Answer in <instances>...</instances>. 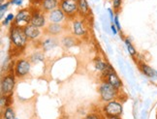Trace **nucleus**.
I'll list each match as a JSON object with an SVG mask.
<instances>
[{
  "label": "nucleus",
  "instance_id": "obj_5",
  "mask_svg": "<svg viewBox=\"0 0 157 119\" xmlns=\"http://www.w3.org/2000/svg\"><path fill=\"white\" fill-rule=\"evenodd\" d=\"M30 70H31V62L28 59L21 58L19 60H17V62L15 63L14 74L17 78H25L30 73Z\"/></svg>",
  "mask_w": 157,
  "mask_h": 119
},
{
  "label": "nucleus",
  "instance_id": "obj_21",
  "mask_svg": "<svg viewBox=\"0 0 157 119\" xmlns=\"http://www.w3.org/2000/svg\"><path fill=\"white\" fill-rule=\"evenodd\" d=\"M124 43H125L126 47H127V50H128V53H129V54H130L132 57L136 56V55H137V50H135L134 46L132 45L130 39H129V38H125V39H124Z\"/></svg>",
  "mask_w": 157,
  "mask_h": 119
},
{
  "label": "nucleus",
  "instance_id": "obj_26",
  "mask_svg": "<svg viewBox=\"0 0 157 119\" xmlns=\"http://www.w3.org/2000/svg\"><path fill=\"white\" fill-rule=\"evenodd\" d=\"M11 3L10 2H7V3H2L0 5V13H1V17H3V15H4V12H6V10L8 9V6L10 5Z\"/></svg>",
  "mask_w": 157,
  "mask_h": 119
},
{
  "label": "nucleus",
  "instance_id": "obj_34",
  "mask_svg": "<svg viewBox=\"0 0 157 119\" xmlns=\"http://www.w3.org/2000/svg\"><path fill=\"white\" fill-rule=\"evenodd\" d=\"M73 1H75V2H78V0H73Z\"/></svg>",
  "mask_w": 157,
  "mask_h": 119
},
{
  "label": "nucleus",
  "instance_id": "obj_18",
  "mask_svg": "<svg viewBox=\"0 0 157 119\" xmlns=\"http://www.w3.org/2000/svg\"><path fill=\"white\" fill-rule=\"evenodd\" d=\"M109 64H110V63H108V62H106L104 60H102V59L99 58V57L96 58L95 60H94V67H95L96 71H98V72H100L101 74L105 72L106 69L109 66Z\"/></svg>",
  "mask_w": 157,
  "mask_h": 119
},
{
  "label": "nucleus",
  "instance_id": "obj_35",
  "mask_svg": "<svg viewBox=\"0 0 157 119\" xmlns=\"http://www.w3.org/2000/svg\"><path fill=\"white\" fill-rule=\"evenodd\" d=\"M156 119H157V112H156Z\"/></svg>",
  "mask_w": 157,
  "mask_h": 119
},
{
  "label": "nucleus",
  "instance_id": "obj_9",
  "mask_svg": "<svg viewBox=\"0 0 157 119\" xmlns=\"http://www.w3.org/2000/svg\"><path fill=\"white\" fill-rule=\"evenodd\" d=\"M45 12L42 10H35L32 11V17H31V22L30 24H32L35 27L38 28H45L47 26V21L48 17L44 14Z\"/></svg>",
  "mask_w": 157,
  "mask_h": 119
},
{
  "label": "nucleus",
  "instance_id": "obj_33",
  "mask_svg": "<svg viewBox=\"0 0 157 119\" xmlns=\"http://www.w3.org/2000/svg\"><path fill=\"white\" fill-rule=\"evenodd\" d=\"M0 2H1V4H2L4 2V0H0Z\"/></svg>",
  "mask_w": 157,
  "mask_h": 119
},
{
  "label": "nucleus",
  "instance_id": "obj_4",
  "mask_svg": "<svg viewBox=\"0 0 157 119\" xmlns=\"http://www.w3.org/2000/svg\"><path fill=\"white\" fill-rule=\"evenodd\" d=\"M102 76H103L104 80L109 82L110 84H112L113 87L117 88L118 90L122 88V81L119 79V76H117V74L116 73V71L113 68V66L111 64H109L108 68L106 69V71L104 73H102Z\"/></svg>",
  "mask_w": 157,
  "mask_h": 119
},
{
  "label": "nucleus",
  "instance_id": "obj_3",
  "mask_svg": "<svg viewBox=\"0 0 157 119\" xmlns=\"http://www.w3.org/2000/svg\"><path fill=\"white\" fill-rule=\"evenodd\" d=\"M123 106L122 103H120L118 100H113L111 102L106 103L103 108H102V113H103L104 117H113V116H118L122 114Z\"/></svg>",
  "mask_w": 157,
  "mask_h": 119
},
{
  "label": "nucleus",
  "instance_id": "obj_2",
  "mask_svg": "<svg viewBox=\"0 0 157 119\" xmlns=\"http://www.w3.org/2000/svg\"><path fill=\"white\" fill-rule=\"evenodd\" d=\"M98 91L100 94V99L102 102H104V103H108V102H111V101L117 100L119 95L118 89L113 87L112 84H110V83L105 80H103L100 83Z\"/></svg>",
  "mask_w": 157,
  "mask_h": 119
},
{
  "label": "nucleus",
  "instance_id": "obj_14",
  "mask_svg": "<svg viewBox=\"0 0 157 119\" xmlns=\"http://www.w3.org/2000/svg\"><path fill=\"white\" fill-rule=\"evenodd\" d=\"M57 45H58V41L53 36H49L41 41V46H42V49H43V50L45 51H49L54 49Z\"/></svg>",
  "mask_w": 157,
  "mask_h": 119
},
{
  "label": "nucleus",
  "instance_id": "obj_24",
  "mask_svg": "<svg viewBox=\"0 0 157 119\" xmlns=\"http://www.w3.org/2000/svg\"><path fill=\"white\" fill-rule=\"evenodd\" d=\"M15 17H16V16H15L14 14H12V13L8 14L7 17H5V20H3L2 24L5 25V26H7V25L10 24V23H14V21H15Z\"/></svg>",
  "mask_w": 157,
  "mask_h": 119
},
{
  "label": "nucleus",
  "instance_id": "obj_29",
  "mask_svg": "<svg viewBox=\"0 0 157 119\" xmlns=\"http://www.w3.org/2000/svg\"><path fill=\"white\" fill-rule=\"evenodd\" d=\"M12 5H15V6H21L23 2V0H10L9 1Z\"/></svg>",
  "mask_w": 157,
  "mask_h": 119
},
{
  "label": "nucleus",
  "instance_id": "obj_16",
  "mask_svg": "<svg viewBox=\"0 0 157 119\" xmlns=\"http://www.w3.org/2000/svg\"><path fill=\"white\" fill-rule=\"evenodd\" d=\"M78 5V15L80 17H86L89 15V5L87 0H78L77 2Z\"/></svg>",
  "mask_w": 157,
  "mask_h": 119
},
{
  "label": "nucleus",
  "instance_id": "obj_17",
  "mask_svg": "<svg viewBox=\"0 0 157 119\" xmlns=\"http://www.w3.org/2000/svg\"><path fill=\"white\" fill-rule=\"evenodd\" d=\"M140 70L144 76H148V78H157V71L153 70L151 67L148 66L146 63L140 64Z\"/></svg>",
  "mask_w": 157,
  "mask_h": 119
},
{
  "label": "nucleus",
  "instance_id": "obj_30",
  "mask_svg": "<svg viewBox=\"0 0 157 119\" xmlns=\"http://www.w3.org/2000/svg\"><path fill=\"white\" fill-rule=\"evenodd\" d=\"M111 30H112V32H113V35H117V31H118V29L117 28V26L114 25L113 23H112V24H111Z\"/></svg>",
  "mask_w": 157,
  "mask_h": 119
},
{
  "label": "nucleus",
  "instance_id": "obj_19",
  "mask_svg": "<svg viewBox=\"0 0 157 119\" xmlns=\"http://www.w3.org/2000/svg\"><path fill=\"white\" fill-rule=\"evenodd\" d=\"M61 45L65 47V49H70V47L74 46L77 43V40L75 36H64L61 39Z\"/></svg>",
  "mask_w": 157,
  "mask_h": 119
},
{
  "label": "nucleus",
  "instance_id": "obj_6",
  "mask_svg": "<svg viewBox=\"0 0 157 119\" xmlns=\"http://www.w3.org/2000/svg\"><path fill=\"white\" fill-rule=\"evenodd\" d=\"M31 17H32V11H30L28 9H21L16 15L15 21L13 24L17 27L25 28L26 25L30 24Z\"/></svg>",
  "mask_w": 157,
  "mask_h": 119
},
{
  "label": "nucleus",
  "instance_id": "obj_12",
  "mask_svg": "<svg viewBox=\"0 0 157 119\" xmlns=\"http://www.w3.org/2000/svg\"><path fill=\"white\" fill-rule=\"evenodd\" d=\"M72 32L77 38H82L86 34V27L84 22L81 20H74L72 23Z\"/></svg>",
  "mask_w": 157,
  "mask_h": 119
},
{
  "label": "nucleus",
  "instance_id": "obj_25",
  "mask_svg": "<svg viewBox=\"0 0 157 119\" xmlns=\"http://www.w3.org/2000/svg\"><path fill=\"white\" fill-rule=\"evenodd\" d=\"M121 3H122V0H113V10L118 11L121 7Z\"/></svg>",
  "mask_w": 157,
  "mask_h": 119
},
{
  "label": "nucleus",
  "instance_id": "obj_11",
  "mask_svg": "<svg viewBox=\"0 0 157 119\" xmlns=\"http://www.w3.org/2000/svg\"><path fill=\"white\" fill-rule=\"evenodd\" d=\"M23 31H25V34L27 37V39L30 41L39 40L42 37V35H43V31L41 30V28L35 27L32 24L26 25L25 28H23Z\"/></svg>",
  "mask_w": 157,
  "mask_h": 119
},
{
  "label": "nucleus",
  "instance_id": "obj_20",
  "mask_svg": "<svg viewBox=\"0 0 157 119\" xmlns=\"http://www.w3.org/2000/svg\"><path fill=\"white\" fill-rule=\"evenodd\" d=\"M44 59H45V55L42 51H35L29 56V61L34 64L44 61Z\"/></svg>",
  "mask_w": 157,
  "mask_h": 119
},
{
  "label": "nucleus",
  "instance_id": "obj_28",
  "mask_svg": "<svg viewBox=\"0 0 157 119\" xmlns=\"http://www.w3.org/2000/svg\"><path fill=\"white\" fill-rule=\"evenodd\" d=\"M113 24L117 26V28L118 29V30H121V25H120V23H119V19H118V16L117 15L114 16Z\"/></svg>",
  "mask_w": 157,
  "mask_h": 119
},
{
  "label": "nucleus",
  "instance_id": "obj_22",
  "mask_svg": "<svg viewBox=\"0 0 157 119\" xmlns=\"http://www.w3.org/2000/svg\"><path fill=\"white\" fill-rule=\"evenodd\" d=\"M3 118L4 119H15L16 114L14 109L12 106H8V108H5L3 111Z\"/></svg>",
  "mask_w": 157,
  "mask_h": 119
},
{
  "label": "nucleus",
  "instance_id": "obj_7",
  "mask_svg": "<svg viewBox=\"0 0 157 119\" xmlns=\"http://www.w3.org/2000/svg\"><path fill=\"white\" fill-rule=\"evenodd\" d=\"M16 85V76L10 73L4 76L1 80V95H12Z\"/></svg>",
  "mask_w": 157,
  "mask_h": 119
},
{
  "label": "nucleus",
  "instance_id": "obj_1",
  "mask_svg": "<svg viewBox=\"0 0 157 119\" xmlns=\"http://www.w3.org/2000/svg\"><path fill=\"white\" fill-rule=\"evenodd\" d=\"M10 41L12 45H13L16 49L17 50H23L27 44V37L25 36V31H23V28L17 27L16 25H12L10 28Z\"/></svg>",
  "mask_w": 157,
  "mask_h": 119
},
{
  "label": "nucleus",
  "instance_id": "obj_31",
  "mask_svg": "<svg viewBox=\"0 0 157 119\" xmlns=\"http://www.w3.org/2000/svg\"><path fill=\"white\" fill-rule=\"evenodd\" d=\"M108 13H109V16H110V20L112 23H113V20H114V17H113V10L112 9H108Z\"/></svg>",
  "mask_w": 157,
  "mask_h": 119
},
{
  "label": "nucleus",
  "instance_id": "obj_13",
  "mask_svg": "<svg viewBox=\"0 0 157 119\" xmlns=\"http://www.w3.org/2000/svg\"><path fill=\"white\" fill-rule=\"evenodd\" d=\"M63 31H64V26L62 24H59V23H51V22H49V24L45 27L44 30L46 34L53 37L61 34Z\"/></svg>",
  "mask_w": 157,
  "mask_h": 119
},
{
  "label": "nucleus",
  "instance_id": "obj_32",
  "mask_svg": "<svg viewBox=\"0 0 157 119\" xmlns=\"http://www.w3.org/2000/svg\"><path fill=\"white\" fill-rule=\"evenodd\" d=\"M104 119H121L118 116H113V117H104Z\"/></svg>",
  "mask_w": 157,
  "mask_h": 119
},
{
  "label": "nucleus",
  "instance_id": "obj_27",
  "mask_svg": "<svg viewBox=\"0 0 157 119\" xmlns=\"http://www.w3.org/2000/svg\"><path fill=\"white\" fill-rule=\"evenodd\" d=\"M84 119H104V116H101L100 114L97 113H90Z\"/></svg>",
  "mask_w": 157,
  "mask_h": 119
},
{
  "label": "nucleus",
  "instance_id": "obj_36",
  "mask_svg": "<svg viewBox=\"0 0 157 119\" xmlns=\"http://www.w3.org/2000/svg\"><path fill=\"white\" fill-rule=\"evenodd\" d=\"M15 119H17V117H16V118H15Z\"/></svg>",
  "mask_w": 157,
  "mask_h": 119
},
{
  "label": "nucleus",
  "instance_id": "obj_23",
  "mask_svg": "<svg viewBox=\"0 0 157 119\" xmlns=\"http://www.w3.org/2000/svg\"><path fill=\"white\" fill-rule=\"evenodd\" d=\"M11 98H12V95H1V108L5 109V108H8L11 105Z\"/></svg>",
  "mask_w": 157,
  "mask_h": 119
},
{
  "label": "nucleus",
  "instance_id": "obj_15",
  "mask_svg": "<svg viewBox=\"0 0 157 119\" xmlns=\"http://www.w3.org/2000/svg\"><path fill=\"white\" fill-rule=\"evenodd\" d=\"M58 6V0H43L41 3V9L45 13H50V12L57 9Z\"/></svg>",
  "mask_w": 157,
  "mask_h": 119
},
{
  "label": "nucleus",
  "instance_id": "obj_8",
  "mask_svg": "<svg viewBox=\"0 0 157 119\" xmlns=\"http://www.w3.org/2000/svg\"><path fill=\"white\" fill-rule=\"evenodd\" d=\"M59 8L68 17H75L78 15V5L73 0H60Z\"/></svg>",
  "mask_w": 157,
  "mask_h": 119
},
{
  "label": "nucleus",
  "instance_id": "obj_10",
  "mask_svg": "<svg viewBox=\"0 0 157 119\" xmlns=\"http://www.w3.org/2000/svg\"><path fill=\"white\" fill-rule=\"evenodd\" d=\"M48 21L51 23H59V24H62L66 20V15L63 13V11L57 8L56 10H53L50 13H48Z\"/></svg>",
  "mask_w": 157,
  "mask_h": 119
}]
</instances>
